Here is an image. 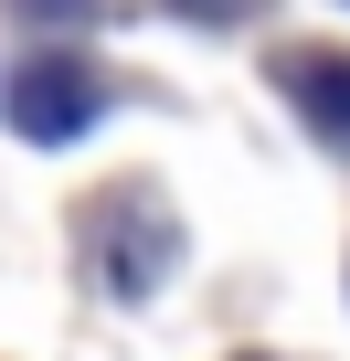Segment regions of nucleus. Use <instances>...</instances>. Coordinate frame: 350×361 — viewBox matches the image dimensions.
I'll return each instance as SVG.
<instances>
[{"label":"nucleus","instance_id":"obj_2","mask_svg":"<svg viewBox=\"0 0 350 361\" xmlns=\"http://www.w3.org/2000/svg\"><path fill=\"white\" fill-rule=\"evenodd\" d=\"M265 85H276L329 149H350V54H339V43H287V54L265 64Z\"/></svg>","mask_w":350,"mask_h":361},{"label":"nucleus","instance_id":"obj_5","mask_svg":"<svg viewBox=\"0 0 350 361\" xmlns=\"http://www.w3.org/2000/svg\"><path fill=\"white\" fill-rule=\"evenodd\" d=\"M244 361H265V350H244Z\"/></svg>","mask_w":350,"mask_h":361},{"label":"nucleus","instance_id":"obj_1","mask_svg":"<svg viewBox=\"0 0 350 361\" xmlns=\"http://www.w3.org/2000/svg\"><path fill=\"white\" fill-rule=\"evenodd\" d=\"M106 117V75L85 64V54H32L22 75H11V128L32 138V149H64V138H85Z\"/></svg>","mask_w":350,"mask_h":361},{"label":"nucleus","instance_id":"obj_4","mask_svg":"<svg viewBox=\"0 0 350 361\" xmlns=\"http://www.w3.org/2000/svg\"><path fill=\"white\" fill-rule=\"evenodd\" d=\"M181 22H255V0H170Z\"/></svg>","mask_w":350,"mask_h":361},{"label":"nucleus","instance_id":"obj_3","mask_svg":"<svg viewBox=\"0 0 350 361\" xmlns=\"http://www.w3.org/2000/svg\"><path fill=\"white\" fill-rule=\"evenodd\" d=\"M106 234V287H159V266H170V245H181V234H170V213L149 202V192H117V213L96 224Z\"/></svg>","mask_w":350,"mask_h":361}]
</instances>
